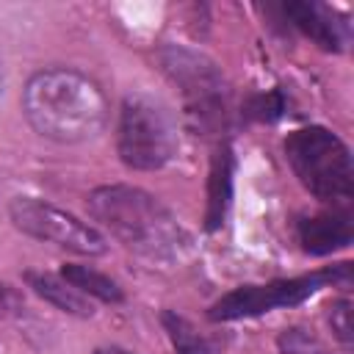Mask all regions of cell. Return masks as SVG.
<instances>
[{
	"instance_id": "obj_1",
	"label": "cell",
	"mask_w": 354,
	"mask_h": 354,
	"mask_svg": "<svg viewBox=\"0 0 354 354\" xmlns=\"http://www.w3.org/2000/svg\"><path fill=\"white\" fill-rule=\"evenodd\" d=\"M22 111L39 136L58 144H80L100 136L111 113L100 83L69 66L30 75L22 88Z\"/></svg>"
},
{
	"instance_id": "obj_2",
	"label": "cell",
	"mask_w": 354,
	"mask_h": 354,
	"mask_svg": "<svg viewBox=\"0 0 354 354\" xmlns=\"http://www.w3.org/2000/svg\"><path fill=\"white\" fill-rule=\"evenodd\" d=\"M86 207L88 216L122 246L149 260H174L188 246V232L177 216L138 185H100L88 194Z\"/></svg>"
},
{
	"instance_id": "obj_3",
	"label": "cell",
	"mask_w": 354,
	"mask_h": 354,
	"mask_svg": "<svg viewBox=\"0 0 354 354\" xmlns=\"http://www.w3.org/2000/svg\"><path fill=\"white\" fill-rule=\"evenodd\" d=\"M285 160L299 183L321 202L346 207L354 196V163L348 147L326 127L310 124L288 133Z\"/></svg>"
},
{
	"instance_id": "obj_4",
	"label": "cell",
	"mask_w": 354,
	"mask_h": 354,
	"mask_svg": "<svg viewBox=\"0 0 354 354\" xmlns=\"http://www.w3.org/2000/svg\"><path fill=\"white\" fill-rule=\"evenodd\" d=\"M177 147L180 133L171 108L149 91H130L119 108V160L136 171H155L177 155Z\"/></svg>"
},
{
	"instance_id": "obj_5",
	"label": "cell",
	"mask_w": 354,
	"mask_h": 354,
	"mask_svg": "<svg viewBox=\"0 0 354 354\" xmlns=\"http://www.w3.org/2000/svg\"><path fill=\"white\" fill-rule=\"evenodd\" d=\"M158 64L163 75L180 88L185 113L199 130L213 133L224 127L227 108H230V91H227V80L216 61H210L207 55L196 50L169 44L158 50Z\"/></svg>"
},
{
	"instance_id": "obj_6",
	"label": "cell",
	"mask_w": 354,
	"mask_h": 354,
	"mask_svg": "<svg viewBox=\"0 0 354 354\" xmlns=\"http://www.w3.org/2000/svg\"><path fill=\"white\" fill-rule=\"evenodd\" d=\"M329 285H351V263L326 266L313 274L290 277V279H274L266 285H243L221 296L210 307V321H238V318H254L263 313H271L277 307H296L304 299L315 296L321 288Z\"/></svg>"
},
{
	"instance_id": "obj_7",
	"label": "cell",
	"mask_w": 354,
	"mask_h": 354,
	"mask_svg": "<svg viewBox=\"0 0 354 354\" xmlns=\"http://www.w3.org/2000/svg\"><path fill=\"white\" fill-rule=\"evenodd\" d=\"M8 216H11V224L22 235L36 238L41 243H53L72 254L97 257V254L108 252V241L94 224L80 221L77 216H72L44 199L17 196L8 205Z\"/></svg>"
},
{
	"instance_id": "obj_8",
	"label": "cell",
	"mask_w": 354,
	"mask_h": 354,
	"mask_svg": "<svg viewBox=\"0 0 354 354\" xmlns=\"http://www.w3.org/2000/svg\"><path fill=\"white\" fill-rule=\"evenodd\" d=\"M279 17L282 22H288L290 28H296L299 33H304L307 39H313L321 50L326 53H340L348 39H351V30H348V22L343 14H337L335 8L324 6V3H315V0H290V3H282L279 8Z\"/></svg>"
},
{
	"instance_id": "obj_9",
	"label": "cell",
	"mask_w": 354,
	"mask_h": 354,
	"mask_svg": "<svg viewBox=\"0 0 354 354\" xmlns=\"http://www.w3.org/2000/svg\"><path fill=\"white\" fill-rule=\"evenodd\" d=\"M296 238H299L301 252H307L313 257H324V254H332L337 249H346L354 241L351 210L348 207H332L324 213L304 216L296 224Z\"/></svg>"
},
{
	"instance_id": "obj_10",
	"label": "cell",
	"mask_w": 354,
	"mask_h": 354,
	"mask_svg": "<svg viewBox=\"0 0 354 354\" xmlns=\"http://www.w3.org/2000/svg\"><path fill=\"white\" fill-rule=\"evenodd\" d=\"M22 279H25V285H28L39 299H44L47 304H53L55 310H61V313H66V315H75V318H91V315H94L91 299L83 296L80 290H75L64 277L28 268V271L22 274Z\"/></svg>"
},
{
	"instance_id": "obj_11",
	"label": "cell",
	"mask_w": 354,
	"mask_h": 354,
	"mask_svg": "<svg viewBox=\"0 0 354 354\" xmlns=\"http://www.w3.org/2000/svg\"><path fill=\"white\" fill-rule=\"evenodd\" d=\"M232 147L221 141L213 152L210 160V174H207V210H205V227L213 232L224 224L230 199H232Z\"/></svg>"
},
{
	"instance_id": "obj_12",
	"label": "cell",
	"mask_w": 354,
	"mask_h": 354,
	"mask_svg": "<svg viewBox=\"0 0 354 354\" xmlns=\"http://www.w3.org/2000/svg\"><path fill=\"white\" fill-rule=\"evenodd\" d=\"M61 277H64L75 290H80L83 296L100 299V301H105V304H119V301H124V290L119 288V282L111 279L108 274L91 268V266L66 263V266H61Z\"/></svg>"
},
{
	"instance_id": "obj_13",
	"label": "cell",
	"mask_w": 354,
	"mask_h": 354,
	"mask_svg": "<svg viewBox=\"0 0 354 354\" xmlns=\"http://www.w3.org/2000/svg\"><path fill=\"white\" fill-rule=\"evenodd\" d=\"M160 324H163L177 354H210V340L177 310H163Z\"/></svg>"
},
{
	"instance_id": "obj_14",
	"label": "cell",
	"mask_w": 354,
	"mask_h": 354,
	"mask_svg": "<svg viewBox=\"0 0 354 354\" xmlns=\"http://www.w3.org/2000/svg\"><path fill=\"white\" fill-rule=\"evenodd\" d=\"M288 108V100L282 94V88H271V91H260L252 94L243 102V116L252 122H277Z\"/></svg>"
},
{
	"instance_id": "obj_15",
	"label": "cell",
	"mask_w": 354,
	"mask_h": 354,
	"mask_svg": "<svg viewBox=\"0 0 354 354\" xmlns=\"http://www.w3.org/2000/svg\"><path fill=\"white\" fill-rule=\"evenodd\" d=\"M279 354H329L326 346L304 326H288L277 337Z\"/></svg>"
},
{
	"instance_id": "obj_16",
	"label": "cell",
	"mask_w": 354,
	"mask_h": 354,
	"mask_svg": "<svg viewBox=\"0 0 354 354\" xmlns=\"http://www.w3.org/2000/svg\"><path fill=\"white\" fill-rule=\"evenodd\" d=\"M329 326H332V335L335 340L343 346V348H351L354 346V318H351V301L348 299H335L329 304Z\"/></svg>"
},
{
	"instance_id": "obj_17",
	"label": "cell",
	"mask_w": 354,
	"mask_h": 354,
	"mask_svg": "<svg viewBox=\"0 0 354 354\" xmlns=\"http://www.w3.org/2000/svg\"><path fill=\"white\" fill-rule=\"evenodd\" d=\"M25 315V296L11 282H0V318H19Z\"/></svg>"
},
{
	"instance_id": "obj_18",
	"label": "cell",
	"mask_w": 354,
	"mask_h": 354,
	"mask_svg": "<svg viewBox=\"0 0 354 354\" xmlns=\"http://www.w3.org/2000/svg\"><path fill=\"white\" fill-rule=\"evenodd\" d=\"M94 354H133V351L119 348V346H100V348H94Z\"/></svg>"
},
{
	"instance_id": "obj_19",
	"label": "cell",
	"mask_w": 354,
	"mask_h": 354,
	"mask_svg": "<svg viewBox=\"0 0 354 354\" xmlns=\"http://www.w3.org/2000/svg\"><path fill=\"white\" fill-rule=\"evenodd\" d=\"M3 86H6V66H3V58H0V94H3Z\"/></svg>"
}]
</instances>
